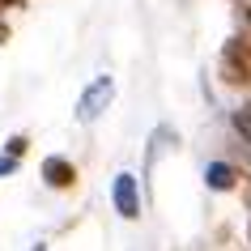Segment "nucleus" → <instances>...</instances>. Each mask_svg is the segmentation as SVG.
Here are the masks:
<instances>
[{
    "label": "nucleus",
    "instance_id": "1a4fd4ad",
    "mask_svg": "<svg viewBox=\"0 0 251 251\" xmlns=\"http://www.w3.org/2000/svg\"><path fill=\"white\" fill-rule=\"evenodd\" d=\"M4 39H9V26H0V43H4Z\"/></svg>",
    "mask_w": 251,
    "mask_h": 251
},
{
    "label": "nucleus",
    "instance_id": "423d86ee",
    "mask_svg": "<svg viewBox=\"0 0 251 251\" xmlns=\"http://www.w3.org/2000/svg\"><path fill=\"white\" fill-rule=\"evenodd\" d=\"M234 128H238V132H243V136L251 141V106H243V111H234Z\"/></svg>",
    "mask_w": 251,
    "mask_h": 251
},
{
    "label": "nucleus",
    "instance_id": "39448f33",
    "mask_svg": "<svg viewBox=\"0 0 251 251\" xmlns=\"http://www.w3.org/2000/svg\"><path fill=\"white\" fill-rule=\"evenodd\" d=\"M26 149H30V136L26 132H17V136L4 141V153H9V158H26Z\"/></svg>",
    "mask_w": 251,
    "mask_h": 251
},
{
    "label": "nucleus",
    "instance_id": "7ed1b4c3",
    "mask_svg": "<svg viewBox=\"0 0 251 251\" xmlns=\"http://www.w3.org/2000/svg\"><path fill=\"white\" fill-rule=\"evenodd\" d=\"M39 175H43V183H47V187H55V192H68V187L77 183V166H73L68 158H60V153L43 158Z\"/></svg>",
    "mask_w": 251,
    "mask_h": 251
},
{
    "label": "nucleus",
    "instance_id": "f03ea898",
    "mask_svg": "<svg viewBox=\"0 0 251 251\" xmlns=\"http://www.w3.org/2000/svg\"><path fill=\"white\" fill-rule=\"evenodd\" d=\"M111 204H115V213L124 222H136L141 217V183H136V175L119 171L111 179Z\"/></svg>",
    "mask_w": 251,
    "mask_h": 251
},
{
    "label": "nucleus",
    "instance_id": "20e7f679",
    "mask_svg": "<svg viewBox=\"0 0 251 251\" xmlns=\"http://www.w3.org/2000/svg\"><path fill=\"white\" fill-rule=\"evenodd\" d=\"M234 166H230V162H209V166H204V183L213 187V192H230V187H234Z\"/></svg>",
    "mask_w": 251,
    "mask_h": 251
},
{
    "label": "nucleus",
    "instance_id": "6e6552de",
    "mask_svg": "<svg viewBox=\"0 0 251 251\" xmlns=\"http://www.w3.org/2000/svg\"><path fill=\"white\" fill-rule=\"evenodd\" d=\"M4 9H26V0H0Z\"/></svg>",
    "mask_w": 251,
    "mask_h": 251
},
{
    "label": "nucleus",
    "instance_id": "0eeeda50",
    "mask_svg": "<svg viewBox=\"0 0 251 251\" xmlns=\"http://www.w3.org/2000/svg\"><path fill=\"white\" fill-rule=\"evenodd\" d=\"M17 166H22V158H9V153H0V179H4V175H13Z\"/></svg>",
    "mask_w": 251,
    "mask_h": 251
},
{
    "label": "nucleus",
    "instance_id": "f257e3e1",
    "mask_svg": "<svg viewBox=\"0 0 251 251\" xmlns=\"http://www.w3.org/2000/svg\"><path fill=\"white\" fill-rule=\"evenodd\" d=\"M111 98H115V77H94L85 90H81L77 98V124H94V119L102 115L106 106H111Z\"/></svg>",
    "mask_w": 251,
    "mask_h": 251
},
{
    "label": "nucleus",
    "instance_id": "9d476101",
    "mask_svg": "<svg viewBox=\"0 0 251 251\" xmlns=\"http://www.w3.org/2000/svg\"><path fill=\"white\" fill-rule=\"evenodd\" d=\"M247 26H251V9H247Z\"/></svg>",
    "mask_w": 251,
    "mask_h": 251
}]
</instances>
